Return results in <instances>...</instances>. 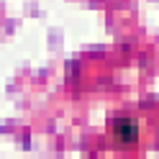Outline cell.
<instances>
[{
	"label": "cell",
	"mask_w": 159,
	"mask_h": 159,
	"mask_svg": "<svg viewBox=\"0 0 159 159\" xmlns=\"http://www.w3.org/2000/svg\"><path fill=\"white\" fill-rule=\"evenodd\" d=\"M116 139L121 144H131L139 139V131H136V126H131L128 121H116Z\"/></svg>",
	"instance_id": "1"
}]
</instances>
